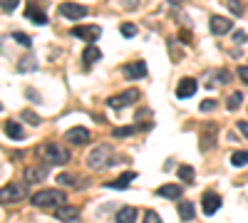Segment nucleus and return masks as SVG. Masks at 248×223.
Here are the masks:
<instances>
[{"label":"nucleus","instance_id":"16","mask_svg":"<svg viewBox=\"0 0 248 223\" xmlns=\"http://www.w3.org/2000/svg\"><path fill=\"white\" fill-rule=\"evenodd\" d=\"M3 132H5V134H8L10 139H15V141H20V139L25 136L23 127H20L17 121H5V124H3Z\"/></svg>","mask_w":248,"mask_h":223},{"label":"nucleus","instance_id":"33","mask_svg":"<svg viewBox=\"0 0 248 223\" xmlns=\"http://www.w3.org/2000/svg\"><path fill=\"white\" fill-rule=\"evenodd\" d=\"M23 119H25V121H30V124H40V117H37L35 112H30V109H25V112H23Z\"/></svg>","mask_w":248,"mask_h":223},{"label":"nucleus","instance_id":"24","mask_svg":"<svg viewBox=\"0 0 248 223\" xmlns=\"http://www.w3.org/2000/svg\"><path fill=\"white\" fill-rule=\"evenodd\" d=\"M17 70H20V72H32V70H35V57H32V55L23 57V59L17 62Z\"/></svg>","mask_w":248,"mask_h":223},{"label":"nucleus","instance_id":"13","mask_svg":"<svg viewBox=\"0 0 248 223\" xmlns=\"http://www.w3.org/2000/svg\"><path fill=\"white\" fill-rule=\"evenodd\" d=\"M47 178V166H28L25 169V181L28 184H37V181Z\"/></svg>","mask_w":248,"mask_h":223},{"label":"nucleus","instance_id":"4","mask_svg":"<svg viewBox=\"0 0 248 223\" xmlns=\"http://www.w3.org/2000/svg\"><path fill=\"white\" fill-rule=\"evenodd\" d=\"M28 196V186L23 184H8L0 189V204H15V201Z\"/></svg>","mask_w":248,"mask_h":223},{"label":"nucleus","instance_id":"10","mask_svg":"<svg viewBox=\"0 0 248 223\" xmlns=\"http://www.w3.org/2000/svg\"><path fill=\"white\" fill-rule=\"evenodd\" d=\"M196 87H199V82L194 77H184V79H179V85H176V97L179 99H189L196 92Z\"/></svg>","mask_w":248,"mask_h":223},{"label":"nucleus","instance_id":"6","mask_svg":"<svg viewBox=\"0 0 248 223\" xmlns=\"http://www.w3.org/2000/svg\"><path fill=\"white\" fill-rule=\"evenodd\" d=\"M87 13L90 10L79 3H62L60 5V15L67 17V20H82V17H87Z\"/></svg>","mask_w":248,"mask_h":223},{"label":"nucleus","instance_id":"31","mask_svg":"<svg viewBox=\"0 0 248 223\" xmlns=\"http://www.w3.org/2000/svg\"><path fill=\"white\" fill-rule=\"evenodd\" d=\"M134 132H137V127H119V129H114L112 134H114V136H132Z\"/></svg>","mask_w":248,"mask_h":223},{"label":"nucleus","instance_id":"9","mask_svg":"<svg viewBox=\"0 0 248 223\" xmlns=\"http://www.w3.org/2000/svg\"><path fill=\"white\" fill-rule=\"evenodd\" d=\"M201 206H203V213H206V216H214V213L221 208V196L214 193V191H206L203 198H201Z\"/></svg>","mask_w":248,"mask_h":223},{"label":"nucleus","instance_id":"15","mask_svg":"<svg viewBox=\"0 0 248 223\" xmlns=\"http://www.w3.org/2000/svg\"><path fill=\"white\" fill-rule=\"evenodd\" d=\"M55 216L60 218V221H77L79 218V208L77 206H57V211H55Z\"/></svg>","mask_w":248,"mask_h":223},{"label":"nucleus","instance_id":"1","mask_svg":"<svg viewBox=\"0 0 248 223\" xmlns=\"http://www.w3.org/2000/svg\"><path fill=\"white\" fill-rule=\"evenodd\" d=\"M30 204L37 208H55L60 204H65V193L57 191V189H45V191H37L30 196Z\"/></svg>","mask_w":248,"mask_h":223},{"label":"nucleus","instance_id":"20","mask_svg":"<svg viewBox=\"0 0 248 223\" xmlns=\"http://www.w3.org/2000/svg\"><path fill=\"white\" fill-rule=\"evenodd\" d=\"M134 218H137V208L134 206H124L117 213V223H134Z\"/></svg>","mask_w":248,"mask_h":223},{"label":"nucleus","instance_id":"19","mask_svg":"<svg viewBox=\"0 0 248 223\" xmlns=\"http://www.w3.org/2000/svg\"><path fill=\"white\" fill-rule=\"evenodd\" d=\"M25 17L32 20L35 25H45V23H47V15H45L43 10H37V8H28V10H25Z\"/></svg>","mask_w":248,"mask_h":223},{"label":"nucleus","instance_id":"32","mask_svg":"<svg viewBox=\"0 0 248 223\" xmlns=\"http://www.w3.org/2000/svg\"><path fill=\"white\" fill-rule=\"evenodd\" d=\"M119 30H122V35H124V37H134V35H137V28H134L132 23H124Z\"/></svg>","mask_w":248,"mask_h":223},{"label":"nucleus","instance_id":"28","mask_svg":"<svg viewBox=\"0 0 248 223\" xmlns=\"http://www.w3.org/2000/svg\"><path fill=\"white\" fill-rule=\"evenodd\" d=\"M226 8H229V10H231L233 15H238V17H241V15L246 13V10H243V5L238 3V0H226Z\"/></svg>","mask_w":248,"mask_h":223},{"label":"nucleus","instance_id":"11","mask_svg":"<svg viewBox=\"0 0 248 223\" xmlns=\"http://www.w3.org/2000/svg\"><path fill=\"white\" fill-rule=\"evenodd\" d=\"M209 25H211V32H214V35H229L231 28H233L231 20H229V17H221V15H214Z\"/></svg>","mask_w":248,"mask_h":223},{"label":"nucleus","instance_id":"7","mask_svg":"<svg viewBox=\"0 0 248 223\" xmlns=\"http://www.w3.org/2000/svg\"><path fill=\"white\" fill-rule=\"evenodd\" d=\"M72 35L79 37V40H85V43H94V40H99V35H102V28H97V25H79V28H72Z\"/></svg>","mask_w":248,"mask_h":223},{"label":"nucleus","instance_id":"35","mask_svg":"<svg viewBox=\"0 0 248 223\" xmlns=\"http://www.w3.org/2000/svg\"><path fill=\"white\" fill-rule=\"evenodd\" d=\"M199 109H201V112H214V109H216V102H214V99H203Z\"/></svg>","mask_w":248,"mask_h":223},{"label":"nucleus","instance_id":"26","mask_svg":"<svg viewBox=\"0 0 248 223\" xmlns=\"http://www.w3.org/2000/svg\"><path fill=\"white\" fill-rule=\"evenodd\" d=\"M57 184L60 186H79V181L70 174H57Z\"/></svg>","mask_w":248,"mask_h":223},{"label":"nucleus","instance_id":"37","mask_svg":"<svg viewBox=\"0 0 248 223\" xmlns=\"http://www.w3.org/2000/svg\"><path fill=\"white\" fill-rule=\"evenodd\" d=\"M236 127H238V132H241V134H243V136L248 139V121H238Z\"/></svg>","mask_w":248,"mask_h":223},{"label":"nucleus","instance_id":"17","mask_svg":"<svg viewBox=\"0 0 248 223\" xmlns=\"http://www.w3.org/2000/svg\"><path fill=\"white\" fill-rule=\"evenodd\" d=\"M181 191H184V189H181L179 184H167V186H159V189H156V193L164 196V198H179Z\"/></svg>","mask_w":248,"mask_h":223},{"label":"nucleus","instance_id":"40","mask_svg":"<svg viewBox=\"0 0 248 223\" xmlns=\"http://www.w3.org/2000/svg\"><path fill=\"white\" fill-rule=\"evenodd\" d=\"M169 3H171V5H181V3H184V0H169Z\"/></svg>","mask_w":248,"mask_h":223},{"label":"nucleus","instance_id":"3","mask_svg":"<svg viewBox=\"0 0 248 223\" xmlns=\"http://www.w3.org/2000/svg\"><path fill=\"white\" fill-rule=\"evenodd\" d=\"M43 159H45V164H50V166H60V164H67L70 161V151L57 147V144H45L43 147Z\"/></svg>","mask_w":248,"mask_h":223},{"label":"nucleus","instance_id":"22","mask_svg":"<svg viewBox=\"0 0 248 223\" xmlns=\"http://www.w3.org/2000/svg\"><path fill=\"white\" fill-rule=\"evenodd\" d=\"M194 204H191V201H184V204H179V216L184 218V221H191L194 218Z\"/></svg>","mask_w":248,"mask_h":223},{"label":"nucleus","instance_id":"14","mask_svg":"<svg viewBox=\"0 0 248 223\" xmlns=\"http://www.w3.org/2000/svg\"><path fill=\"white\" fill-rule=\"evenodd\" d=\"M229 82V72H209L206 74V89H216L218 85Z\"/></svg>","mask_w":248,"mask_h":223},{"label":"nucleus","instance_id":"5","mask_svg":"<svg viewBox=\"0 0 248 223\" xmlns=\"http://www.w3.org/2000/svg\"><path fill=\"white\" fill-rule=\"evenodd\" d=\"M137 99H139V89L129 87V89H124V92H122V94H117V97H109V99H107V104H109L112 109H124V107L134 104Z\"/></svg>","mask_w":248,"mask_h":223},{"label":"nucleus","instance_id":"12","mask_svg":"<svg viewBox=\"0 0 248 223\" xmlns=\"http://www.w3.org/2000/svg\"><path fill=\"white\" fill-rule=\"evenodd\" d=\"M65 139L70 144H85V141H90V132L85 127H72V129H67Z\"/></svg>","mask_w":248,"mask_h":223},{"label":"nucleus","instance_id":"21","mask_svg":"<svg viewBox=\"0 0 248 223\" xmlns=\"http://www.w3.org/2000/svg\"><path fill=\"white\" fill-rule=\"evenodd\" d=\"M99 57H102L99 47H85V52H82V62H85V67H90L92 62H97Z\"/></svg>","mask_w":248,"mask_h":223},{"label":"nucleus","instance_id":"23","mask_svg":"<svg viewBox=\"0 0 248 223\" xmlns=\"http://www.w3.org/2000/svg\"><path fill=\"white\" fill-rule=\"evenodd\" d=\"M241 104H243V94L241 92H233L229 99H226V109H231V112H236Z\"/></svg>","mask_w":248,"mask_h":223},{"label":"nucleus","instance_id":"36","mask_svg":"<svg viewBox=\"0 0 248 223\" xmlns=\"http://www.w3.org/2000/svg\"><path fill=\"white\" fill-rule=\"evenodd\" d=\"M137 5H139V0H122V8L124 10H134Z\"/></svg>","mask_w":248,"mask_h":223},{"label":"nucleus","instance_id":"27","mask_svg":"<svg viewBox=\"0 0 248 223\" xmlns=\"http://www.w3.org/2000/svg\"><path fill=\"white\" fill-rule=\"evenodd\" d=\"M179 178L186 181V184H189V181H194V169L186 166V164H181V166H179Z\"/></svg>","mask_w":248,"mask_h":223},{"label":"nucleus","instance_id":"30","mask_svg":"<svg viewBox=\"0 0 248 223\" xmlns=\"http://www.w3.org/2000/svg\"><path fill=\"white\" fill-rule=\"evenodd\" d=\"M20 5V0H0V8L5 13H15V8Z\"/></svg>","mask_w":248,"mask_h":223},{"label":"nucleus","instance_id":"29","mask_svg":"<svg viewBox=\"0 0 248 223\" xmlns=\"http://www.w3.org/2000/svg\"><path fill=\"white\" fill-rule=\"evenodd\" d=\"M13 40H15V43H20L23 47H30V45H32V40H30L28 35H23V32H13Z\"/></svg>","mask_w":248,"mask_h":223},{"label":"nucleus","instance_id":"2","mask_svg":"<svg viewBox=\"0 0 248 223\" xmlns=\"http://www.w3.org/2000/svg\"><path fill=\"white\" fill-rule=\"evenodd\" d=\"M112 164H114V154H112L109 147H94V149L90 151V156H87V166L94 169V171L109 169Z\"/></svg>","mask_w":248,"mask_h":223},{"label":"nucleus","instance_id":"38","mask_svg":"<svg viewBox=\"0 0 248 223\" xmlns=\"http://www.w3.org/2000/svg\"><path fill=\"white\" fill-rule=\"evenodd\" d=\"M238 77H241L243 82L248 85V65H246V67H238Z\"/></svg>","mask_w":248,"mask_h":223},{"label":"nucleus","instance_id":"8","mask_svg":"<svg viewBox=\"0 0 248 223\" xmlns=\"http://www.w3.org/2000/svg\"><path fill=\"white\" fill-rule=\"evenodd\" d=\"M122 72H124L127 79H141V77H147V62H144V59H137V62L124 65Z\"/></svg>","mask_w":248,"mask_h":223},{"label":"nucleus","instance_id":"39","mask_svg":"<svg viewBox=\"0 0 248 223\" xmlns=\"http://www.w3.org/2000/svg\"><path fill=\"white\" fill-rule=\"evenodd\" d=\"M233 40H236V43H246V35L243 32H233Z\"/></svg>","mask_w":248,"mask_h":223},{"label":"nucleus","instance_id":"25","mask_svg":"<svg viewBox=\"0 0 248 223\" xmlns=\"http://www.w3.org/2000/svg\"><path fill=\"white\" fill-rule=\"evenodd\" d=\"M231 164L233 166H246L248 164V151H233L231 154Z\"/></svg>","mask_w":248,"mask_h":223},{"label":"nucleus","instance_id":"18","mask_svg":"<svg viewBox=\"0 0 248 223\" xmlns=\"http://www.w3.org/2000/svg\"><path fill=\"white\" fill-rule=\"evenodd\" d=\"M134 178H137V174H134V171H127L124 176H119L117 181H112V184H107V186H109V189H119V191H124V189H127V184H132Z\"/></svg>","mask_w":248,"mask_h":223},{"label":"nucleus","instance_id":"34","mask_svg":"<svg viewBox=\"0 0 248 223\" xmlns=\"http://www.w3.org/2000/svg\"><path fill=\"white\" fill-rule=\"evenodd\" d=\"M141 223H161V218H159V213L147 211V213H144V221H141Z\"/></svg>","mask_w":248,"mask_h":223}]
</instances>
